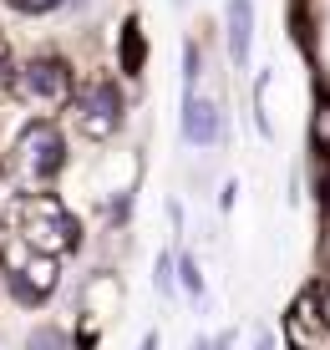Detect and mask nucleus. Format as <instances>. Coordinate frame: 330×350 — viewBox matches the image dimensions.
I'll return each instance as SVG.
<instances>
[{
	"label": "nucleus",
	"mask_w": 330,
	"mask_h": 350,
	"mask_svg": "<svg viewBox=\"0 0 330 350\" xmlns=\"http://www.w3.org/2000/svg\"><path fill=\"white\" fill-rule=\"evenodd\" d=\"M61 167H66V137H61V127L46 122V117H36V122L21 127L16 148H10V173L21 178V188L46 193L56 183Z\"/></svg>",
	"instance_id": "1"
},
{
	"label": "nucleus",
	"mask_w": 330,
	"mask_h": 350,
	"mask_svg": "<svg viewBox=\"0 0 330 350\" xmlns=\"http://www.w3.org/2000/svg\"><path fill=\"white\" fill-rule=\"evenodd\" d=\"M16 224H21V244H31L36 254H71L81 244V224L71 219V208L51 193H26L16 208Z\"/></svg>",
	"instance_id": "2"
},
{
	"label": "nucleus",
	"mask_w": 330,
	"mask_h": 350,
	"mask_svg": "<svg viewBox=\"0 0 330 350\" xmlns=\"http://www.w3.org/2000/svg\"><path fill=\"white\" fill-rule=\"evenodd\" d=\"M0 280L10 284V295L21 299V305H46V299L56 295V284H61V264L56 254H36L31 244H10V249H0Z\"/></svg>",
	"instance_id": "3"
},
{
	"label": "nucleus",
	"mask_w": 330,
	"mask_h": 350,
	"mask_svg": "<svg viewBox=\"0 0 330 350\" xmlns=\"http://www.w3.org/2000/svg\"><path fill=\"white\" fill-rule=\"evenodd\" d=\"M122 112H127V102H122L117 81H107V77H97L81 92H71V117H77V132L87 142H107L122 127Z\"/></svg>",
	"instance_id": "4"
},
{
	"label": "nucleus",
	"mask_w": 330,
	"mask_h": 350,
	"mask_svg": "<svg viewBox=\"0 0 330 350\" xmlns=\"http://www.w3.org/2000/svg\"><path fill=\"white\" fill-rule=\"evenodd\" d=\"M77 92V71L61 56H31L26 66H16V96L31 107H66Z\"/></svg>",
	"instance_id": "5"
},
{
	"label": "nucleus",
	"mask_w": 330,
	"mask_h": 350,
	"mask_svg": "<svg viewBox=\"0 0 330 350\" xmlns=\"http://www.w3.org/2000/svg\"><path fill=\"white\" fill-rule=\"evenodd\" d=\"M285 340H290V350H330V325L320 320L310 289H300V295L290 299V310H285Z\"/></svg>",
	"instance_id": "6"
},
{
	"label": "nucleus",
	"mask_w": 330,
	"mask_h": 350,
	"mask_svg": "<svg viewBox=\"0 0 330 350\" xmlns=\"http://www.w3.org/2000/svg\"><path fill=\"white\" fill-rule=\"evenodd\" d=\"M224 137V112L209 96H183V142L193 148H214Z\"/></svg>",
	"instance_id": "7"
},
{
	"label": "nucleus",
	"mask_w": 330,
	"mask_h": 350,
	"mask_svg": "<svg viewBox=\"0 0 330 350\" xmlns=\"http://www.w3.org/2000/svg\"><path fill=\"white\" fill-rule=\"evenodd\" d=\"M224 31H229V62L249 66V46H254V5H249V0H229Z\"/></svg>",
	"instance_id": "8"
},
{
	"label": "nucleus",
	"mask_w": 330,
	"mask_h": 350,
	"mask_svg": "<svg viewBox=\"0 0 330 350\" xmlns=\"http://www.w3.org/2000/svg\"><path fill=\"white\" fill-rule=\"evenodd\" d=\"M142 62H148L142 26H138V21H127V26H122V71H127V77H142Z\"/></svg>",
	"instance_id": "9"
},
{
	"label": "nucleus",
	"mask_w": 330,
	"mask_h": 350,
	"mask_svg": "<svg viewBox=\"0 0 330 350\" xmlns=\"http://www.w3.org/2000/svg\"><path fill=\"white\" fill-rule=\"evenodd\" d=\"M310 142L315 152H330V92H315V117H310Z\"/></svg>",
	"instance_id": "10"
},
{
	"label": "nucleus",
	"mask_w": 330,
	"mask_h": 350,
	"mask_svg": "<svg viewBox=\"0 0 330 350\" xmlns=\"http://www.w3.org/2000/svg\"><path fill=\"white\" fill-rule=\"evenodd\" d=\"M26 350H71V335L61 325H36L26 335Z\"/></svg>",
	"instance_id": "11"
},
{
	"label": "nucleus",
	"mask_w": 330,
	"mask_h": 350,
	"mask_svg": "<svg viewBox=\"0 0 330 350\" xmlns=\"http://www.w3.org/2000/svg\"><path fill=\"white\" fill-rule=\"evenodd\" d=\"M16 16H51V10H61L66 0H5Z\"/></svg>",
	"instance_id": "12"
},
{
	"label": "nucleus",
	"mask_w": 330,
	"mask_h": 350,
	"mask_svg": "<svg viewBox=\"0 0 330 350\" xmlns=\"http://www.w3.org/2000/svg\"><path fill=\"white\" fill-rule=\"evenodd\" d=\"M178 274H183V289H188V295H203V274H199V264H193L188 254L178 259Z\"/></svg>",
	"instance_id": "13"
},
{
	"label": "nucleus",
	"mask_w": 330,
	"mask_h": 350,
	"mask_svg": "<svg viewBox=\"0 0 330 350\" xmlns=\"http://www.w3.org/2000/svg\"><path fill=\"white\" fill-rule=\"evenodd\" d=\"M16 92V66H10V56H0V102Z\"/></svg>",
	"instance_id": "14"
},
{
	"label": "nucleus",
	"mask_w": 330,
	"mask_h": 350,
	"mask_svg": "<svg viewBox=\"0 0 330 350\" xmlns=\"http://www.w3.org/2000/svg\"><path fill=\"white\" fill-rule=\"evenodd\" d=\"M157 289H163V295H173V254L157 259Z\"/></svg>",
	"instance_id": "15"
},
{
	"label": "nucleus",
	"mask_w": 330,
	"mask_h": 350,
	"mask_svg": "<svg viewBox=\"0 0 330 350\" xmlns=\"http://www.w3.org/2000/svg\"><path fill=\"white\" fill-rule=\"evenodd\" d=\"M310 295H315V310H320V320L330 325V280H325V284H310Z\"/></svg>",
	"instance_id": "16"
},
{
	"label": "nucleus",
	"mask_w": 330,
	"mask_h": 350,
	"mask_svg": "<svg viewBox=\"0 0 330 350\" xmlns=\"http://www.w3.org/2000/svg\"><path fill=\"white\" fill-rule=\"evenodd\" d=\"M254 350H275V340H270V335H264V340H259V345H254Z\"/></svg>",
	"instance_id": "17"
},
{
	"label": "nucleus",
	"mask_w": 330,
	"mask_h": 350,
	"mask_svg": "<svg viewBox=\"0 0 330 350\" xmlns=\"http://www.w3.org/2000/svg\"><path fill=\"white\" fill-rule=\"evenodd\" d=\"M142 350H157V335H148V340H142Z\"/></svg>",
	"instance_id": "18"
},
{
	"label": "nucleus",
	"mask_w": 330,
	"mask_h": 350,
	"mask_svg": "<svg viewBox=\"0 0 330 350\" xmlns=\"http://www.w3.org/2000/svg\"><path fill=\"white\" fill-rule=\"evenodd\" d=\"M0 56H10V46H5V36H0Z\"/></svg>",
	"instance_id": "19"
}]
</instances>
